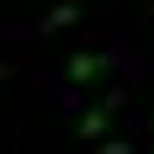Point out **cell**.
I'll use <instances>...</instances> for the list:
<instances>
[{
  "label": "cell",
  "instance_id": "4",
  "mask_svg": "<svg viewBox=\"0 0 154 154\" xmlns=\"http://www.w3.org/2000/svg\"><path fill=\"white\" fill-rule=\"evenodd\" d=\"M101 154H133V143H122V138H112V143H101Z\"/></svg>",
  "mask_w": 154,
  "mask_h": 154
},
{
  "label": "cell",
  "instance_id": "1",
  "mask_svg": "<svg viewBox=\"0 0 154 154\" xmlns=\"http://www.w3.org/2000/svg\"><path fill=\"white\" fill-rule=\"evenodd\" d=\"M117 106H122V96H117V91H112L101 106H85V112H80V122H75V133H80L85 143H91V138H101V133L112 128V112H117Z\"/></svg>",
  "mask_w": 154,
  "mask_h": 154
},
{
  "label": "cell",
  "instance_id": "2",
  "mask_svg": "<svg viewBox=\"0 0 154 154\" xmlns=\"http://www.w3.org/2000/svg\"><path fill=\"white\" fill-rule=\"evenodd\" d=\"M106 53H75V59H69V69H64V75H69V80H75V85H85V80H96V75H101V69H106Z\"/></svg>",
  "mask_w": 154,
  "mask_h": 154
},
{
  "label": "cell",
  "instance_id": "3",
  "mask_svg": "<svg viewBox=\"0 0 154 154\" xmlns=\"http://www.w3.org/2000/svg\"><path fill=\"white\" fill-rule=\"evenodd\" d=\"M80 21V5L75 0H64V5H53V11L43 16V32H59V27H75Z\"/></svg>",
  "mask_w": 154,
  "mask_h": 154
},
{
  "label": "cell",
  "instance_id": "5",
  "mask_svg": "<svg viewBox=\"0 0 154 154\" xmlns=\"http://www.w3.org/2000/svg\"><path fill=\"white\" fill-rule=\"evenodd\" d=\"M0 80H5V64H0Z\"/></svg>",
  "mask_w": 154,
  "mask_h": 154
}]
</instances>
